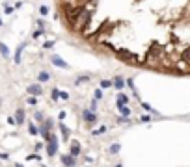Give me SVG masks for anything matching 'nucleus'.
<instances>
[{
    "label": "nucleus",
    "mask_w": 190,
    "mask_h": 167,
    "mask_svg": "<svg viewBox=\"0 0 190 167\" xmlns=\"http://www.w3.org/2000/svg\"><path fill=\"white\" fill-rule=\"evenodd\" d=\"M41 149H43V143H35V152H39Z\"/></svg>",
    "instance_id": "ea45409f"
},
{
    "label": "nucleus",
    "mask_w": 190,
    "mask_h": 167,
    "mask_svg": "<svg viewBox=\"0 0 190 167\" xmlns=\"http://www.w3.org/2000/svg\"><path fill=\"white\" fill-rule=\"evenodd\" d=\"M60 100H69V93L67 91H62L60 93Z\"/></svg>",
    "instance_id": "72a5a7b5"
},
{
    "label": "nucleus",
    "mask_w": 190,
    "mask_h": 167,
    "mask_svg": "<svg viewBox=\"0 0 190 167\" xmlns=\"http://www.w3.org/2000/svg\"><path fill=\"white\" fill-rule=\"evenodd\" d=\"M24 43H22V45H19V48H17V52H15V58H13V61L15 63H17V65H19V63H21V54H22V50H24Z\"/></svg>",
    "instance_id": "dca6fc26"
},
{
    "label": "nucleus",
    "mask_w": 190,
    "mask_h": 167,
    "mask_svg": "<svg viewBox=\"0 0 190 167\" xmlns=\"http://www.w3.org/2000/svg\"><path fill=\"white\" fill-rule=\"evenodd\" d=\"M114 167H123V164H116V165H114Z\"/></svg>",
    "instance_id": "a18cd8bd"
},
{
    "label": "nucleus",
    "mask_w": 190,
    "mask_h": 167,
    "mask_svg": "<svg viewBox=\"0 0 190 167\" xmlns=\"http://www.w3.org/2000/svg\"><path fill=\"white\" fill-rule=\"evenodd\" d=\"M106 132H108V126L102 125V126H99L97 130H92V136H93V137H97V136H102V134H106Z\"/></svg>",
    "instance_id": "2eb2a0df"
},
{
    "label": "nucleus",
    "mask_w": 190,
    "mask_h": 167,
    "mask_svg": "<svg viewBox=\"0 0 190 167\" xmlns=\"http://www.w3.org/2000/svg\"><path fill=\"white\" fill-rule=\"evenodd\" d=\"M49 80H50V74L47 73V71H41V73L37 74V82L39 84H47Z\"/></svg>",
    "instance_id": "4468645a"
},
{
    "label": "nucleus",
    "mask_w": 190,
    "mask_h": 167,
    "mask_svg": "<svg viewBox=\"0 0 190 167\" xmlns=\"http://www.w3.org/2000/svg\"><path fill=\"white\" fill-rule=\"evenodd\" d=\"M60 162L63 164V167H75V165H77V158H73L71 154H62Z\"/></svg>",
    "instance_id": "39448f33"
},
{
    "label": "nucleus",
    "mask_w": 190,
    "mask_h": 167,
    "mask_svg": "<svg viewBox=\"0 0 190 167\" xmlns=\"http://www.w3.org/2000/svg\"><path fill=\"white\" fill-rule=\"evenodd\" d=\"M0 26H2V21H0Z\"/></svg>",
    "instance_id": "de8ad7c7"
},
{
    "label": "nucleus",
    "mask_w": 190,
    "mask_h": 167,
    "mask_svg": "<svg viewBox=\"0 0 190 167\" xmlns=\"http://www.w3.org/2000/svg\"><path fill=\"white\" fill-rule=\"evenodd\" d=\"M114 82L112 80H101V84H99V89H108V87H112Z\"/></svg>",
    "instance_id": "aec40b11"
},
{
    "label": "nucleus",
    "mask_w": 190,
    "mask_h": 167,
    "mask_svg": "<svg viewBox=\"0 0 190 167\" xmlns=\"http://www.w3.org/2000/svg\"><path fill=\"white\" fill-rule=\"evenodd\" d=\"M26 102H28L30 106H35V104H37V97H28V98H26Z\"/></svg>",
    "instance_id": "c85d7f7f"
},
{
    "label": "nucleus",
    "mask_w": 190,
    "mask_h": 167,
    "mask_svg": "<svg viewBox=\"0 0 190 167\" xmlns=\"http://www.w3.org/2000/svg\"><path fill=\"white\" fill-rule=\"evenodd\" d=\"M0 54H2L4 58H7V56H10V48H7V45L0 43Z\"/></svg>",
    "instance_id": "b1692460"
},
{
    "label": "nucleus",
    "mask_w": 190,
    "mask_h": 167,
    "mask_svg": "<svg viewBox=\"0 0 190 167\" xmlns=\"http://www.w3.org/2000/svg\"><path fill=\"white\" fill-rule=\"evenodd\" d=\"M28 93L32 95V97H39V95L43 93L41 84H32V86H28Z\"/></svg>",
    "instance_id": "6e6552de"
},
{
    "label": "nucleus",
    "mask_w": 190,
    "mask_h": 167,
    "mask_svg": "<svg viewBox=\"0 0 190 167\" xmlns=\"http://www.w3.org/2000/svg\"><path fill=\"white\" fill-rule=\"evenodd\" d=\"M92 80V74H80V76L77 78V80L73 82V86H82V84H90Z\"/></svg>",
    "instance_id": "9d476101"
},
{
    "label": "nucleus",
    "mask_w": 190,
    "mask_h": 167,
    "mask_svg": "<svg viewBox=\"0 0 190 167\" xmlns=\"http://www.w3.org/2000/svg\"><path fill=\"white\" fill-rule=\"evenodd\" d=\"M69 154H71L73 158H78V156L82 154V147H80V143L75 141V139L69 143Z\"/></svg>",
    "instance_id": "20e7f679"
},
{
    "label": "nucleus",
    "mask_w": 190,
    "mask_h": 167,
    "mask_svg": "<svg viewBox=\"0 0 190 167\" xmlns=\"http://www.w3.org/2000/svg\"><path fill=\"white\" fill-rule=\"evenodd\" d=\"M129 100H130V98L127 97L125 93H117V97H116V108H117V110L123 108V106L129 104Z\"/></svg>",
    "instance_id": "423d86ee"
},
{
    "label": "nucleus",
    "mask_w": 190,
    "mask_h": 167,
    "mask_svg": "<svg viewBox=\"0 0 190 167\" xmlns=\"http://www.w3.org/2000/svg\"><path fill=\"white\" fill-rule=\"evenodd\" d=\"M116 123L117 125H130V117H116Z\"/></svg>",
    "instance_id": "5701e85b"
},
{
    "label": "nucleus",
    "mask_w": 190,
    "mask_h": 167,
    "mask_svg": "<svg viewBox=\"0 0 190 167\" xmlns=\"http://www.w3.org/2000/svg\"><path fill=\"white\" fill-rule=\"evenodd\" d=\"M35 24H37V28L41 32H45V21H43V19H37V22H35Z\"/></svg>",
    "instance_id": "bb28decb"
},
{
    "label": "nucleus",
    "mask_w": 190,
    "mask_h": 167,
    "mask_svg": "<svg viewBox=\"0 0 190 167\" xmlns=\"http://www.w3.org/2000/svg\"><path fill=\"white\" fill-rule=\"evenodd\" d=\"M65 117H67V113H65V111H60V113H58V119H60V121H63Z\"/></svg>",
    "instance_id": "58836bf2"
},
{
    "label": "nucleus",
    "mask_w": 190,
    "mask_h": 167,
    "mask_svg": "<svg viewBox=\"0 0 190 167\" xmlns=\"http://www.w3.org/2000/svg\"><path fill=\"white\" fill-rule=\"evenodd\" d=\"M45 125L49 126L50 130H52V126H54V121H52V119H45Z\"/></svg>",
    "instance_id": "c9c22d12"
},
{
    "label": "nucleus",
    "mask_w": 190,
    "mask_h": 167,
    "mask_svg": "<svg viewBox=\"0 0 190 167\" xmlns=\"http://www.w3.org/2000/svg\"><path fill=\"white\" fill-rule=\"evenodd\" d=\"M58 147H60V143H58L56 134H50V139L47 141V154H49L50 158H54L58 154Z\"/></svg>",
    "instance_id": "f03ea898"
},
{
    "label": "nucleus",
    "mask_w": 190,
    "mask_h": 167,
    "mask_svg": "<svg viewBox=\"0 0 190 167\" xmlns=\"http://www.w3.org/2000/svg\"><path fill=\"white\" fill-rule=\"evenodd\" d=\"M82 121H84L88 126H93L95 123H97V113L92 111L90 108H84L82 110Z\"/></svg>",
    "instance_id": "7ed1b4c3"
},
{
    "label": "nucleus",
    "mask_w": 190,
    "mask_h": 167,
    "mask_svg": "<svg viewBox=\"0 0 190 167\" xmlns=\"http://www.w3.org/2000/svg\"><path fill=\"white\" fill-rule=\"evenodd\" d=\"M119 150H121V143H112V145L108 147L110 154H119Z\"/></svg>",
    "instance_id": "a211bd4d"
},
{
    "label": "nucleus",
    "mask_w": 190,
    "mask_h": 167,
    "mask_svg": "<svg viewBox=\"0 0 190 167\" xmlns=\"http://www.w3.org/2000/svg\"><path fill=\"white\" fill-rule=\"evenodd\" d=\"M7 123H10V125H17V121H15L13 117H7Z\"/></svg>",
    "instance_id": "79ce46f5"
},
{
    "label": "nucleus",
    "mask_w": 190,
    "mask_h": 167,
    "mask_svg": "<svg viewBox=\"0 0 190 167\" xmlns=\"http://www.w3.org/2000/svg\"><path fill=\"white\" fill-rule=\"evenodd\" d=\"M116 58L121 59V61H125V63H129V65H138V56L134 52H130L129 48H117Z\"/></svg>",
    "instance_id": "f257e3e1"
},
{
    "label": "nucleus",
    "mask_w": 190,
    "mask_h": 167,
    "mask_svg": "<svg viewBox=\"0 0 190 167\" xmlns=\"http://www.w3.org/2000/svg\"><path fill=\"white\" fill-rule=\"evenodd\" d=\"M58 130L62 132V137L67 141V139H69V136H71V128H69V126H65V125L60 121V123H58Z\"/></svg>",
    "instance_id": "1a4fd4ad"
},
{
    "label": "nucleus",
    "mask_w": 190,
    "mask_h": 167,
    "mask_svg": "<svg viewBox=\"0 0 190 167\" xmlns=\"http://www.w3.org/2000/svg\"><path fill=\"white\" fill-rule=\"evenodd\" d=\"M39 13H41L43 17H45V15H49V7H47V6H39Z\"/></svg>",
    "instance_id": "c756f323"
},
{
    "label": "nucleus",
    "mask_w": 190,
    "mask_h": 167,
    "mask_svg": "<svg viewBox=\"0 0 190 167\" xmlns=\"http://www.w3.org/2000/svg\"><path fill=\"white\" fill-rule=\"evenodd\" d=\"M50 61H52V65L60 67V69H69V65H67V63L63 61V59H62L58 54H52V56H50Z\"/></svg>",
    "instance_id": "0eeeda50"
},
{
    "label": "nucleus",
    "mask_w": 190,
    "mask_h": 167,
    "mask_svg": "<svg viewBox=\"0 0 190 167\" xmlns=\"http://www.w3.org/2000/svg\"><path fill=\"white\" fill-rule=\"evenodd\" d=\"M90 110H92V111H95V113H97V100H95V98H93L92 102H90Z\"/></svg>",
    "instance_id": "2f4dec72"
},
{
    "label": "nucleus",
    "mask_w": 190,
    "mask_h": 167,
    "mask_svg": "<svg viewBox=\"0 0 190 167\" xmlns=\"http://www.w3.org/2000/svg\"><path fill=\"white\" fill-rule=\"evenodd\" d=\"M140 106H142V108H144L145 111H149V113H155V115L158 113V111H157L155 108H153V106L149 104V102H144V100H140Z\"/></svg>",
    "instance_id": "f3484780"
},
{
    "label": "nucleus",
    "mask_w": 190,
    "mask_h": 167,
    "mask_svg": "<svg viewBox=\"0 0 190 167\" xmlns=\"http://www.w3.org/2000/svg\"><path fill=\"white\" fill-rule=\"evenodd\" d=\"M179 56H181V61H185V63H187V67H190V46H187V48H185Z\"/></svg>",
    "instance_id": "f8f14e48"
},
{
    "label": "nucleus",
    "mask_w": 190,
    "mask_h": 167,
    "mask_svg": "<svg viewBox=\"0 0 190 167\" xmlns=\"http://www.w3.org/2000/svg\"><path fill=\"white\" fill-rule=\"evenodd\" d=\"M24 119H26L24 110H17V111H15V121H17V125H22V123H24Z\"/></svg>",
    "instance_id": "ddd939ff"
},
{
    "label": "nucleus",
    "mask_w": 190,
    "mask_h": 167,
    "mask_svg": "<svg viewBox=\"0 0 190 167\" xmlns=\"http://www.w3.org/2000/svg\"><path fill=\"white\" fill-rule=\"evenodd\" d=\"M112 82H114V87H116L117 91H121V89H123V87L127 86V84H125V78H123V76H116V78H114Z\"/></svg>",
    "instance_id": "9b49d317"
},
{
    "label": "nucleus",
    "mask_w": 190,
    "mask_h": 167,
    "mask_svg": "<svg viewBox=\"0 0 190 167\" xmlns=\"http://www.w3.org/2000/svg\"><path fill=\"white\" fill-rule=\"evenodd\" d=\"M84 162H86V164H93V158H90V156H86V158H84Z\"/></svg>",
    "instance_id": "37998d69"
},
{
    "label": "nucleus",
    "mask_w": 190,
    "mask_h": 167,
    "mask_svg": "<svg viewBox=\"0 0 190 167\" xmlns=\"http://www.w3.org/2000/svg\"><path fill=\"white\" fill-rule=\"evenodd\" d=\"M125 84H127V86L130 87V89H132V93H134V91H136V89H134V80H132V78H129V80H125Z\"/></svg>",
    "instance_id": "473e14b6"
},
{
    "label": "nucleus",
    "mask_w": 190,
    "mask_h": 167,
    "mask_svg": "<svg viewBox=\"0 0 190 167\" xmlns=\"http://www.w3.org/2000/svg\"><path fill=\"white\" fill-rule=\"evenodd\" d=\"M117 111L121 113V117H130V115H132V110H130L129 106H123V108H119Z\"/></svg>",
    "instance_id": "6ab92c4d"
},
{
    "label": "nucleus",
    "mask_w": 190,
    "mask_h": 167,
    "mask_svg": "<svg viewBox=\"0 0 190 167\" xmlns=\"http://www.w3.org/2000/svg\"><path fill=\"white\" fill-rule=\"evenodd\" d=\"M93 97H95V100H102V89H95V93H93Z\"/></svg>",
    "instance_id": "a878e982"
},
{
    "label": "nucleus",
    "mask_w": 190,
    "mask_h": 167,
    "mask_svg": "<svg viewBox=\"0 0 190 167\" xmlns=\"http://www.w3.org/2000/svg\"><path fill=\"white\" fill-rule=\"evenodd\" d=\"M26 160H30V162H32V160H35V162H39V160H41V156H39V154H37V152H34V154H30V156H28V158H26Z\"/></svg>",
    "instance_id": "cd10ccee"
},
{
    "label": "nucleus",
    "mask_w": 190,
    "mask_h": 167,
    "mask_svg": "<svg viewBox=\"0 0 190 167\" xmlns=\"http://www.w3.org/2000/svg\"><path fill=\"white\" fill-rule=\"evenodd\" d=\"M34 119H35L37 123H45V117H43L41 111H35V113H34Z\"/></svg>",
    "instance_id": "393cba45"
},
{
    "label": "nucleus",
    "mask_w": 190,
    "mask_h": 167,
    "mask_svg": "<svg viewBox=\"0 0 190 167\" xmlns=\"http://www.w3.org/2000/svg\"><path fill=\"white\" fill-rule=\"evenodd\" d=\"M52 45H54V41H47L45 45H43V48H52Z\"/></svg>",
    "instance_id": "4c0bfd02"
},
{
    "label": "nucleus",
    "mask_w": 190,
    "mask_h": 167,
    "mask_svg": "<svg viewBox=\"0 0 190 167\" xmlns=\"http://www.w3.org/2000/svg\"><path fill=\"white\" fill-rule=\"evenodd\" d=\"M28 132L32 134V136H37V134H39V126H35L34 123H30V125H28Z\"/></svg>",
    "instance_id": "412c9836"
},
{
    "label": "nucleus",
    "mask_w": 190,
    "mask_h": 167,
    "mask_svg": "<svg viewBox=\"0 0 190 167\" xmlns=\"http://www.w3.org/2000/svg\"><path fill=\"white\" fill-rule=\"evenodd\" d=\"M15 167H24V165H22V164H15Z\"/></svg>",
    "instance_id": "c03bdc74"
},
{
    "label": "nucleus",
    "mask_w": 190,
    "mask_h": 167,
    "mask_svg": "<svg viewBox=\"0 0 190 167\" xmlns=\"http://www.w3.org/2000/svg\"><path fill=\"white\" fill-rule=\"evenodd\" d=\"M45 34V32H41V30H35L34 32V39H37V37H41V35Z\"/></svg>",
    "instance_id": "e433bc0d"
},
{
    "label": "nucleus",
    "mask_w": 190,
    "mask_h": 167,
    "mask_svg": "<svg viewBox=\"0 0 190 167\" xmlns=\"http://www.w3.org/2000/svg\"><path fill=\"white\" fill-rule=\"evenodd\" d=\"M4 13H6V15L13 13V7H11V6H4Z\"/></svg>",
    "instance_id": "f704fd0d"
},
{
    "label": "nucleus",
    "mask_w": 190,
    "mask_h": 167,
    "mask_svg": "<svg viewBox=\"0 0 190 167\" xmlns=\"http://www.w3.org/2000/svg\"><path fill=\"white\" fill-rule=\"evenodd\" d=\"M7 158H10V154H7V152H6V154H4V152L0 154V160H7Z\"/></svg>",
    "instance_id": "a19ab883"
},
{
    "label": "nucleus",
    "mask_w": 190,
    "mask_h": 167,
    "mask_svg": "<svg viewBox=\"0 0 190 167\" xmlns=\"http://www.w3.org/2000/svg\"><path fill=\"white\" fill-rule=\"evenodd\" d=\"M134 2H136V4H138V2H142V0H134Z\"/></svg>",
    "instance_id": "49530a36"
},
{
    "label": "nucleus",
    "mask_w": 190,
    "mask_h": 167,
    "mask_svg": "<svg viewBox=\"0 0 190 167\" xmlns=\"http://www.w3.org/2000/svg\"><path fill=\"white\" fill-rule=\"evenodd\" d=\"M60 93H62V91L58 89V87H54V89L50 91V97H52V100H54V102H56V100H60Z\"/></svg>",
    "instance_id": "4be33fe9"
},
{
    "label": "nucleus",
    "mask_w": 190,
    "mask_h": 167,
    "mask_svg": "<svg viewBox=\"0 0 190 167\" xmlns=\"http://www.w3.org/2000/svg\"><path fill=\"white\" fill-rule=\"evenodd\" d=\"M151 115H142V117H140V123H151Z\"/></svg>",
    "instance_id": "7c9ffc66"
}]
</instances>
